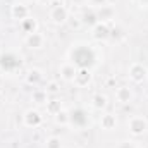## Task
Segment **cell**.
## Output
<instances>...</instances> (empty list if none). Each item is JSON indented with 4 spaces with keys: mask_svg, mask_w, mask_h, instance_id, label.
Masks as SVG:
<instances>
[{
    "mask_svg": "<svg viewBox=\"0 0 148 148\" xmlns=\"http://www.w3.org/2000/svg\"><path fill=\"white\" fill-rule=\"evenodd\" d=\"M69 62L77 69H93L98 64V53L88 43H76L69 50Z\"/></svg>",
    "mask_w": 148,
    "mask_h": 148,
    "instance_id": "6da1fadb",
    "label": "cell"
},
{
    "mask_svg": "<svg viewBox=\"0 0 148 148\" xmlns=\"http://www.w3.org/2000/svg\"><path fill=\"white\" fill-rule=\"evenodd\" d=\"M23 66V57L12 50H7V52H2L0 53V69L7 74H14L17 73Z\"/></svg>",
    "mask_w": 148,
    "mask_h": 148,
    "instance_id": "7a4b0ae2",
    "label": "cell"
},
{
    "mask_svg": "<svg viewBox=\"0 0 148 148\" xmlns=\"http://www.w3.org/2000/svg\"><path fill=\"white\" fill-rule=\"evenodd\" d=\"M90 112L84 107H74L69 110V126L74 129H84L90 126Z\"/></svg>",
    "mask_w": 148,
    "mask_h": 148,
    "instance_id": "3957f363",
    "label": "cell"
},
{
    "mask_svg": "<svg viewBox=\"0 0 148 148\" xmlns=\"http://www.w3.org/2000/svg\"><path fill=\"white\" fill-rule=\"evenodd\" d=\"M148 129V121L141 115H133L129 117L127 121V131L133 134V136H141L145 134Z\"/></svg>",
    "mask_w": 148,
    "mask_h": 148,
    "instance_id": "277c9868",
    "label": "cell"
},
{
    "mask_svg": "<svg viewBox=\"0 0 148 148\" xmlns=\"http://www.w3.org/2000/svg\"><path fill=\"white\" fill-rule=\"evenodd\" d=\"M48 17H50V21L53 23V24H66L67 23V19H69V9L64 5V3H57V5H53L52 9H50V12H48Z\"/></svg>",
    "mask_w": 148,
    "mask_h": 148,
    "instance_id": "5b68a950",
    "label": "cell"
},
{
    "mask_svg": "<svg viewBox=\"0 0 148 148\" xmlns=\"http://www.w3.org/2000/svg\"><path fill=\"white\" fill-rule=\"evenodd\" d=\"M23 124L29 129H36L43 124V115L38 109H28L23 115Z\"/></svg>",
    "mask_w": 148,
    "mask_h": 148,
    "instance_id": "8992f818",
    "label": "cell"
},
{
    "mask_svg": "<svg viewBox=\"0 0 148 148\" xmlns=\"http://www.w3.org/2000/svg\"><path fill=\"white\" fill-rule=\"evenodd\" d=\"M127 74H129V79L133 83H143L148 77V69L141 62H133L127 69Z\"/></svg>",
    "mask_w": 148,
    "mask_h": 148,
    "instance_id": "52a82bcc",
    "label": "cell"
},
{
    "mask_svg": "<svg viewBox=\"0 0 148 148\" xmlns=\"http://www.w3.org/2000/svg\"><path fill=\"white\" fill-rule=\"evenodd\" d=\"M110 24L109 23H97L93 28H91V36L93 40H97V41H107L109 38H110Z\"/></svg>",
    "mask_w": 148,
    "mask_h": 148,
    "instance_id": "ba28073f",
    "label": "cell"
},
{
    "mask_svg": "<svg viewBox=\"0 0 148 148\" xmlns=\"http://www.w3.org/2000/svg\"><path fill=\"white\" fill-rule=\"evenodd\" d=\"M79 19H81V24H84V26H88V28H93L97 23H100L95 7H86V9H83Z\"/></svg>",
    "mask_w": 148,
    "mask_h": 148,
    "instance_id": "9c48e42d",
    "label": "cell"
},
{
    "mask_svg": "<svg viewBox=\"0 0 148 148\" xmlns=\"http://www.w3.org/2000/svg\"><path fill=\"white\" fill-rule=\"evenodd\" d=\"M10 16H12V19H16V21L21 23L23 19L29 17L31 12H29V7H28L26 3H14V5L10 7Z\"/></svg>",
    "mask_w": 148,
    "mask_h": 148,
    "instance_id": "30bf717a",
    "label": "cell"
},
{
    "mask_svg": "<svg viewBox=\"0 0 148 148\" xmlns=\"http://www.w3.org/2000/svg\"><path fill=\"white\" fill-rule=\"evenodd\" d=\"M97 16H98V21H102V23H110L115 19V9L112 7V5H102V7H98L97 9Z\"/></svg>",
    "mask_w": 148,
    "mask_h": 148,
    "instance_id": "8fae6325",
    "label": "cell"
},
{
    "mask_svg": "<svg viewBox=\"0 0 148 148\" xmlns=\"http://www.w3.org/2000/svg\"><path fill=\"white\" fill-rule=\"evenodd\" d=\"M73 83L76 86H79V88L88 86V84L91 83V69H77Z\"/></svg>",
    "mask_w": 148,
    "mask_h": 148,
    "instance_id": "7c38bea8",
    "label": "cell"
},
{
    "mask_svg": "<svg viewBox=\"0 0 148 148\" xmlns=\"http://www.w3.org/2000/svg\"><path fill=\"white\" fill-rule=\"evenodd\" d=\"M45 45V36L41 33H31V35H26V47L31 48V50H40L41 47Z\"/></svg>",
    "mask_w": 148,
    "mask_h": 148,
    "instance_id": "4fadbf2b",
    "label": "cell"
},
{
    "mask_svg": "<svg viewBox=\"0 0 148 148\" xmlns=\"http://www.w3.org/2000/svg\"><path fill=\"white\" fill-rule=\"evenodd\" d=\"M100 127L103 129V131H112V129H115L117 127V117L110 114V112H107V114H102V117H100Z\"/></svg>",
    "mask_w": 148,
    "mask_h": 148,
    "instance_id": "5bb4252c",
    "label": "cell"
},
{
    "mask_svg": "<svg viewBox=\"0 0 148 148\" xmlns=\"http://www.w3.org/2000/svg\"><path fill=\"white\" fill-rule=\"evenodd\" d=\"M115 98H117V102H121V103H129V102H133L134 93H133V90H131L129 86H121V88H117V91H115Z\"/></svg>",
    "mask_w": 148,
    "mask_h": 148,
    "instance_id": "9a60e30c",
    "label": "cell"
},
{
    "mask_svg": "<svg viewBox=\"0 0 148 148\" xmlns=\"http://www.w3.org/2000/svg\"><path fill=\"white\" fill-rule=\"evenodd\" d=\"M19 28H21V31L23 33H26V35H31V33H36L38 31V21L35 17H26V19H23L21 23H19Z\"/></svg>",
    "mask_w": 148,
    "mask_h": 148,
    "instance_id": "2e32d148",
    "label": "cell"
},
{
    "mask_svg": "<svg viewBox=\"0 0 148 148\" xmlns=\"http://www.w3.org/2000/svg\"><path fill=\"white\" fill-rule=\"evenodd\" d=\"M76 73H77V67L74 66L73 62H64L60 66V77L64 81H74Z\"/></svg>",
    "mask_w": 148,
    "mask_h": 148,
    "instance_id": "e0dca14e",
    "label": "cell"
},
{
    "mask_svg": "<svg viewBox=\"0 0 148 148\" xmlns=\"http://www.w3.org/2000/svg\"><path fill=\"white\" fill-rule=\"evenodd\" d=\"M41 81H43V71H41V69L33 67V69L28 71V74H26V83H28V84H31V86H38Z\"/></svg>",
    "mask_w": 148,
    "mask_h": 148,
    "instance_id": "ac0fdd59",
    "label": "cell"
},
{
    "mask_svg": "<svg viewBox=\"0 0 148 148\" xmlns=\"http://www.w3.org/2000/svg\"><path fill=\"white\" fill-rule=\"evenodd\" d=\"M91 107L97 110H103L107 107V97L103 93H95L91 97Z\"/></svg>",
    "mask_w": 148,
    "mask_h": 148,
    "instance_id": "d6986e66",
    "label": "cell"
},
{
    "mask_svg": "<svg viewBox=\"0 0 148 148\" xmlns=\"http://www.w3.org/2000/svg\"><path fill=\"white\" fill-rule=\"evenodd\" d=\"M31 100H33L36 105H45V103L48 102V93H47L43 88H38V90H35V91H33Z\"/></svg>",
    "mask_w": 148,
    "mask_h": 148,
    "instance_id": "ffe728a7",
    "label": "cell"
},
{
    "mask_svg": "<svg viewBox=\"0 0 148 148\" xmlns=\"http://www.w3.org/2000/svg\"><path fill=\"white\" fill-rule=\"evenodd\" d=\"M53 121L57 126H69V110H66V109L59 110L53 115Z\"/></svg>",
    "mask_w": 148,
    "mask_h": 148,
    "instance_id": "44dd1931",
    "label": "cell"
},
{
    "mask_svg": "<svg viewBox=\"0 0 148 148\" xmlns=\"http://www.w3.org/2000/svg\"><path fill=\"white\" fill-rule=\"evenodd\" d=\"M45 105H47V112H48L50 115H55L59 110H62V103H60V100H57V98L48 100Z\"/></svg>",
    "mask_w": 148,
    "mask_h": 148,
    "instance_id": "7402d4cb",
    "label": "cell"
},
{
    "mask_svg": "<svg viewBox=\"0 0 148 148\" xmlns=\"http://www.w3.org/2000/svg\"><path fill=\"white\" fill-rule=\"evenodd\" d=\"M47 93H48V97L50 95H57L59 93V90H60V86H59V83L57 81H48L47 84H45V88H43Z\"/></svg>",
    "mask_w": 148,
    "mask_h": 148,
    "instance_id": "603a6c76",
    "label": "cell"
},
{
    "mask_svg": "<svg viewBox=\"0 0 148 148\" xmlns=\"http://www.w3.org/2000/svg\"><path fill=\"white\" fill-rule=\"evenodd\" d=\"M45 148H62V141L57 136H50L45 141Z\"/></svg>",
    "mask_w": 148,
    "mask_h": 148,
    "instance_id": "cb8c5ba5",
    "label": "cell"
},
{
    "mask_svg": "<svg viewBox=\"0 0 148 148\" xmlns=\"http://www.w3.org/2000/svg\"><path fill=\"white\" fill-rule=\"evenodd\" d=\"M67 23H69V26H71L73 29H77L79 26H83V24H81V19H79V17H71V16H69Z\"/></svg>",
    "mask_w": 148,
    "mask_h": 148,
    "instance_id": "d4e9b609",
    "label": "cell"
},
{
    "mask_svg": "<svg viewBox=\"0 0 148 148\" xmlns=\"http://www.w3.org/2000/svg\"><path fill=\"white\" fill-rule=\"evenodd\" d=\"M88 2H90V7H95V9H98V7L109 3V0H88Z\"/></svg>",
    "mask_w": 148,
    "mask_h": 148,
    "instance_id": "484cf974",
    "label": "cell"
},
{
    "mask_svg": "<svg viewBox=\"0 0 148 148\" xmlns=\"http://www.w3.org/2000/svg\"><path fill=\"white\" fill-rule=\"evenodd\" d=\"M115 148H136V145L133 141H122V143H119Z\"/></svg>",
    "mask_w": 148,
    "mask_h": 148,
    "instance_id": "4316f807",
    "label": "cell"
},
{
    "mask_svg": "<svg viewBox=\"0 0 148 148\" xmlns=\"http://www.w3.org/2000/svg\"><path fill=\"white\" fill-rule=\"evenodd\" d=\"M138 3H140L141 7H148V0H138Z\"/></svg>",
    "mask_w": 148,
    "mask_h": 148,
    "instance_id": "83f0119b",
    "label": "cell"
},
{
    "mask_svg": "<svg viewBox=\"0 0 148 148\" xmlns=\"http://www.w3.org/2000/svg\"><path fill=\"white\" fill-rule=\"evenodd\" d=\"M73 3H76V5H81V3H84V2H88V0H71Z\"/></svg>",
    "mask_w": 148,
    "mask_h": 148,
    "instance_id": "f1b7e54d",
    "label": "cell"
},
{
    "mask_svg": "<svg viewBox=\"0 0 148 148\" xmlns=\"http://www.w3.org/2000/svg\"><path fill=\"white\" fill-rule=\"evenodd\" d=\"M57 2H59V3H64V2H66V0H57Z\"/></svg>",
    "mask_w": 148,
    "mask_h": 148,
    "instance_id": "f546056e",
    "label": "cell"
},
{
    "mask_svg": "<svg viewBox=\"0 0 148 148\" xmlns=\"http://www.w3.org/2000/svg\"><path fill=\"white\" fill-rule=\"evenodd\" d=\"M28 2H36V0H28Z\"/></svg>",
    "mask_w": 148,
    "mask_h": 148,
    "instance_id": "4dcf8cb0",
    "label": "cell"
},
{
    "mask_svg": "<svg viewBox=\"0 0 148 148\" xmlns=\"http://www.w3.org/2000/svg\"><path fill=\"white\" fill-rule=\"evenodd\" d=\"M76 148H83V147H76Z\"/></svg>",
    "mask_w": 148,
    "mask_h": 148,
    "instance_id": "1f68e13d",
    "label": "cell"
},
{
    "mask_svg": "<svg viewBox=\"0 0 148 148\" xmlns=\"http://www.w3.org/2000/svg\"><path fill=\"white\" fill-rule=\"evenodd\" d=\"M136 148H138V147H136Z\"/></svg>",
    "mask_w": 148,
    "mask_h": 148,
    "instance_id": "d6a6232c",
    "label": "cell"
}]
</instances>
